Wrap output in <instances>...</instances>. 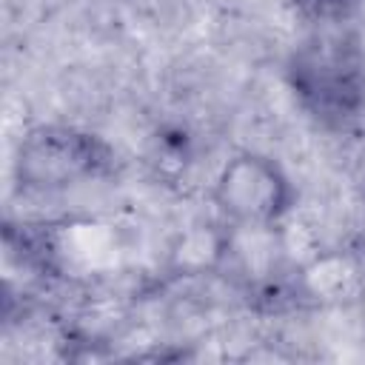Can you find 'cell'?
<instances>
[{"mask_svg": "<svg viewBox=\"0 0 365 365\" xmlns=\"http://www.w3.org/2000/svg\"><path fill=\"white\" fill-rule=\"evenodd\" d=\"M288 80L299 103L325 125H345L365 103V66L345 37L302 43L291 57Z\"/></svg>", "mask_w": 365, "mask_h": 365, "instance_id": "obj_1", "label": "cell"}, {"mask_svg": "<svg viewBox=\"0 0 365 365\" xmlns=\"http://www.w3.org/2000/svg\"><path fill=\"white\" fill-rule=\"evenodd\" d=\"M108 165L111 151L100 137L66 125H43L23 137L14 174L29 191H54L100 177Z\"/></svg>", "mask_w": 365, "mask_h": 365, "instance_id": "obj_2", "label": "cell"}, {"mask_svg": "<svg viewBox=\"0 0 365 365\" xmlns=\"http://www.w3.org/2000/svg\"><path fill=\"white\" fill-rule=\"evenodd\" d=\"M214 197L222 214L242 225H268L279 220L294 200L282 168L259 154L234 157L222 168Z\"/></svg>", "mask_w": 365, "mask_h": 365, "instance_id": "obj_3", "label": "cell"}, {"mask_svg": "<svg viewBox=\"0 0 365 365\" xmlns=\"http://www.w3.org/2000/svg\"><path fill=\"white\" fill-rule=\"evenodd\" d=\"M362 0H302V6L308 11H314L317 17H345L348 11H354Z\"/></svg>", "mask_w": 365, "mask_h": 365, "instance_id": "obj_4", "label": "cell"}]
</instances>
